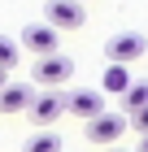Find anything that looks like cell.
<instances>
[{
    "label": "cell",
    "instance_id": "30bf717a",
    "mask_svg": "<svg viewBox=\"0 0 148 152\" xmlns=\"http://www.w3.org/2000/svg\"><path fill=\"white\" fill-rule=\"evenodd\" d=\"M122 109H126V117L135 113V109H148V78L131 83V87L122 91Z\"/></svg>",
    "mask_w": 148,
    "mask_h": 152
},
{
    "label": "cell",
    "instance_id": "7c38bea8",
    "mask_svg": "<svg viewBox=\"0 0 148 152\" xmlns=\"http://www.w3.org/2000/svg\"><path fill=\"white\" fill-rule=\"evenodd\" d=\"M18 61H22V48L13 44V39H9V35H0V70L9 74V70H13V65H18Z\"/></svg>",
    "mask_w": 148,
    "mask_h": 152
},
{
    "label": "cell",
    "instance_id": "ba28073f",
    "mask_svg": "<svg viewBox=\"0 0 148 152\" xmlns=\"http://www.w3.org/2000/svg\"><path fill=\"white\" fill-rule=\"evenodd\" d=\"M31 100H35L31 83H4V87H0V113H4V117L26 113V109H31Z\"/></svg>",
    "mask_w": 148,
    "mask_h": 152
},
{
    "label": "cell",
    "instance_id": "e0dca14e",
    "mask_svg": "<svg viewBox=\"0 0 148 152\" xmlns=\"http://www.w3.org/2000/svg\"><path fill=\"white\" fill-rule=\"evenodd\" d=\"M79 4H83V0H79Z\"/></svg>",
    "mask_w": 148,
    "mask_h": 152
},
{
    "label": "cell",
    "instance_id": "52a82bcc",
    "mask_svg": "<svg viewBox=\"0 0 148 152\" xmlns=\"http://www.w3.org/2000/svg\"><path fill=\"white\" fill-rule=\"evenodd\" d=\"M66 113H74V117H83V122H91V117H100V113H105V96H100V91H91V87L70 91V96H66Z\"/></svg>",
    "mask_w": 148,
    "mask_h": 152
},
{
    "label": "cell",
    "instance_id": "5bb4252c",
    "mask_svg": "<svg viewBox=\"0 0 148 152\" xmlns=\"http://www.w3.org/2000/svg\"><path fill=\"white\" fill-rule=\"evenodd\" d=\"M139 152H148V135H139Z\"/></svg>",
    "mask_w": 148,
    "mask_h": 152
},
{
    "label": "cell",
    "instance_id": "8fae6325",
    "mask_svg": "<svg viewBox=\"0 0 148 152\" xmlns=\"http://www.w3.org/2000/svg\"><path fill=\"white\" fill-rule=\"evenodd\" d=\"M126 87H131V74H126V65H109V70H105V91L122 96Z\"/></svg>",
    "mask_w": 148,
    "mask_h": 152
},
{
    "label": "cell",
    "instance_id": "9a60e30c",
    "mask_svg": "<svg viewBox=\"0 0 148 152\" xmlns=\"http://www.w3.org/2000/svg\"><path fill=\"white\" fill-rule=\"evenodd\" d=\"M4 83H9V78H4V70H0V87H4Z\"/></svg>",
    "mask_w": 148,
    "mask_h": 152
},
{
    "label": "cell",
    "instance_id": "7a4b0ae2",
    "mask_svg": "<svg viewBox=\"0 0 148 152\" xmlns=\"http://www.w3.org/2000/svg\"><path fill=\"white\" fill-rule=\"evenodd\" d=\"M144 52H148V39L139 35V31H122V35L105 39V57L113 61V65H131V61H139Z\"/></svg>",
    "mask_w": 148,
    "mask_h": 152
},
{
    "label": "cell",
    "instance_id": "4fadbf2b",
    "mask_svg": "<svg viewBox=\"0 0 148 152\" xmlns=\"http://www.w3.org/2000/svg\"><path fill=\"white\" fill-rule=\"evenodd\" d=\"M131 126H135V135H148V109H135V113L126 117Z\"/></svg>",
    "mask_w": 148,
    "mask_h": 152
},
{
    "label": "cell",
    "instance_id": "3957f363",
    "mask_svg": "<svg viewBox=\"0 0 148 152\" xmlns=\"http://www.w3.org/2000/svg\"><path fill=\"white\" fill-rule=\"evenodd\" d=\"M44 18H48V26L52 31H79L83 22H87V13H83V4L79 0H48L44 4Z\"/></svg>",
    "mask_w": 148,
    "mask_h": 152
},
{
    "label": "cell",
    "instance_id": "8992f818",
    "mask_svg": "<svg viewBox=\"0 0 148 152\" xmlns=\"http://www.w3.org/2000/svg\"><path fill=\"white\" fill-rule=\"evenodd\" d=\"M126 130V117L122 113H109V109H105L100 117H91L87 122V139L91 143H105V148H109V143H118V135H122Z\"/></svg>",
    "mask_w": 148,
    "mask_h": 152
},
{
    "label": "cell",
    "instance_id": "9c48e42d",
    "mask_svg": "<svg viewBox=\"0 0 148 152\" xmlns=\"http://www.w3.org/2000/svg\"><path fill=\"white\" fill-rule=\"evenodd\" d=\"M22 152H61V135L57 130H35V135H26Z\"/></svg>",
    "mask_w": 148,
    "mask_h": 152
},
{
    "label": "cell",
    "instance_id": "6da1fadb",
    "mask_svg": "<svg viewBox=\"0 0 148 152\" xmlns=\"http://www.w3.org/2000/svg\"><path fill=\"white\" fill-rule=\"evenodd\" d=\"M70 74H74V61L61 57V52H52V57H35L31 65V78L44 87V91H57L61 83H70Z\"/></svg>",
    "mask_w": 148,
    "mask_h": 152
},
{
    "label": "cell",
    "instance_id": "2e32d148",
    "mask_svg": "<svg viewBox=\"0 0 148 152\" xmlns=\"http://www.w3.org/2000/svg\"><path fill=\"white\" fill-rule=\"evenodd\" d=\"M109 152H122V148H109Z\"/></svg>",
    "mask_w": 148,
    "mask_h": 152
},
{
    "label": "cell",
    "instance_id": "5b68a950",
    "mask_svg": "<svg viewBox=\"0 0 148 152\" xmlns=\"http://www.w3.org/2000/svg\"><path fill=\"white\" fill-rule=\"evenodd\" d=\"M18 48H26V52H35V57H52L57 52V31L48 22H35V26H22V44Z\"/></svg>",
    "mask_w": 148,
    "mask_h": 152
},
{
    "label": "cell",
    "instance_id": "277c9868",
    "mask_svg": "<svg viewBox=\"0 0 148 152\" xmlns=\"http://www.w3.org/2000/svg\"><path fill=\"white\" fill-rule=\"evenodd\" d=\"M26 113H31V122H35L39 130H52V122L66 113V96H61V91H39Z\"/></svg>",
    "mask_w": 148,
    "mask_h": 152
}]
</instances>
